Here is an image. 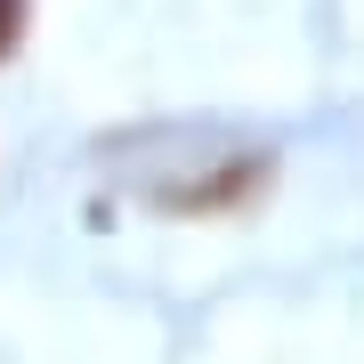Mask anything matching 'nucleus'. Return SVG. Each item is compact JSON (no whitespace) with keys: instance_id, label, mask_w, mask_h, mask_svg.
<instances>
[{"instance_id":"obj_1","label":"nucleus","mask_w":364,"mask_h":364,"mask_svg":"<svg viewBox=\"0 0 364 364\" xmlns=\"http://www.w3.org/2000/svg\"><path fill=\"white\" fill-rule=\"evenodd\" d=\"M25 41V0H0V57Z\"/></svg>"}]
</instances>
